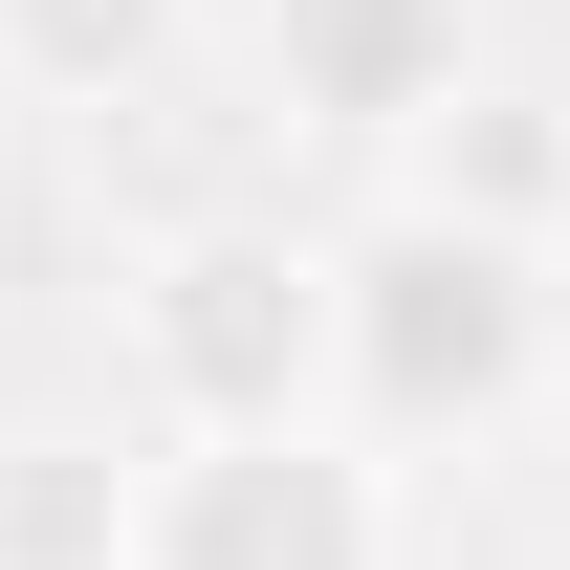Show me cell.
<instances>
[{
    "label": "cell",
    "instance_id": "8992f818",
    "mask_svg": "<svg viewBox=\"0 0 570 570\" xmlns=\"http://www.w3.org/2000/svg\"><path fill=\"white\" fill-rule=\"evenodd\" d=\"M0 570H132V461L110 439H0Z\"/></svg>",
    "mask_w": 570,
    "mask_h": 570
},
{
    "label": "cell",
    "instance_id": "52a82bcc",
    "mask_svg": "<svg viewBox=\"0 0 570 570\" xmlns=\"http://www.w3.org/2000/svg\"><path fill=\"white\" fill-rule=\"evenodd\" d=\"M0 67L45 88V110H132L176 67V0H0Z\"/></svg>",
    "mask_w": 570,
    "mask_h": 570
},
{
    "label": "cell",
    "instance_id": "5b68a950",
    "mask_svg": "<svg viewBox=\"0 0 570 570\" xmlns=\"http://www.w3.org/2000/svg\"><path fill=\"white\" fill-rule=\"evenodd\" d=\"M417 219H483V242H527V264H549V219H570V110L461 88V110L417 132Z\"/></svg>",
    "mask_w": 570,
    "mask_h": 570
},
{
    "label": "cell",
    "instance_id": "6da1fadb",
    "mask_svg": "<svg viewBox=\"0 0 570 570\" xmlns=\"http://www.w3.org/2000/svg\"><path fill=\"white\" fill-rule=\"evenodd\" d=\"M330 307H352V395H330V417H352L373 461L504 439L549 395V264L483 242V219H417V198L352 219V242H330Z\"/></svg>",
    "mask_w": 570,
    "mask_h": 570
},
{
    "label": "cell",
    "instance_id": "3957f363",
    "mask_svg": "<svg viewBox=\"0 0 570 570\" xmlns=\"http://www.w3.org/2000/svg\"><path fill=\"white\" fill-rule=\"evenodd\" d=\"M132 570H395V461L330 417L285 439H154L132 461Z\"/></svg>",
    "mask_w": 570,
    "mask_h": 570
},
{
    "label": "cell",
    "instance_id": "277c9868",
    "mask_svg": "<svg viewBox=\"0 0 570 570\" xmlns=\"http://www.w3.org/2000/svg\"><path fill=\"white\" fill-rule=\"evenodd\" d=\"M264 45H285V88H307L330 132L417 154L439 110H461V0H264Z\"/></svg>",
    "mask_w": 570,
    "mask_h": 570
},
{
    "label": "cell",
    "instance_id": "7a4b0ae2",
    "mask_svg": "<svg viewBox=\"0 0 570 570\" xmlns=\"http://www.w3.org/2000/svg\"><path fill=\"white\" fill-rule=\"evenodd\" d=\"M132 373H154V439H285L352 395V307H330V242L285 219H176L132 264Z\"/></svg>",
    "mask_w": 570,
    "mask_h": 570
}]
</instances>
